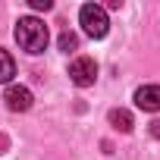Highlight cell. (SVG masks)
<instances>
[{"instance_id":"30bf717a","label":"cell","mask_w":160,"mask_h":160,"mask_svg":"<svg viewBox=\"0 0 160 160\" xmlns=\"http://www.w3.org/2000/svg\"><path fill=\"white\" fill-rule=\"evenodd\" d=\"M7 148H10V138H7V135H0V154H7Z\"/></svg>"},{"instance_id":"9c48e42d","label":"cell","mask_w":160,"mask_h":160,"mask_svg":"<svg viewBox=\"0 0 160 160\" xmlns=\"http://www.w3.org/2000/svg\"><path fill=\"white\" fill-rule=\"evenodd\" d=\"M50 7H53L50 0H32V10H44V13H47Z\"/></svg>"},{"instance_id":"8fae6325","label":"cell","mask_w":160,"mask_h":160,"mask_svg":"<svg viewBox=\"0 0 160 160\" xmlns=\"http://www.w3.org/2000/svg\"><path fill=\"white\" fill-rule=\"evenodd\" d=\"M151 132H154V135L160 138V122H151Z\"/></svg>"},{"instance_id":"7a4b0ae2","label":"cell","mask_w":160,"mask_h":160,"mask_svg":"<svg viewBox=\"0 0 160 160\" xmlns=\"http://www.w3.org/2000/svg\"><path fill=\"white\" fill-rule=\"evenodd\" d=\"M78 22H82L85 35L88 38H104L110 32V19H107V10L98 7V3H85L78 10Z\"/></svg>"},{"instance_id":"8992f818","label":"cell","mask_w":160,"mask_h":160,"mask_svg":"<svg viewBox=\"0 0 160 160\" xmlns=\"http://www.w3.org/2000/svg\"><path fill=\"white\" fill-rule=\"evenodd\" d=\"M110 126L119 129V132H132V113L129 110H110Z\"/></svg>"},{"instance_id":"ba28073f","label":"cell","mask_w":160,"mask_h":160,"mask_svg":"<svg viewBox=\"0 0 160 160\" xmlns=\"http://www.w3.org/2000/svg\"><path fill=\"white\" fill-rule=\"evenodd\" d=\"M75 47H78V38H75L72 32H63V35H60V50L69 53V50H75Z\"/></svg>"},{"instance_id":"3957f363","label":"cell","mask_w":160,"mask_h":160,"mask_svg":"<svg viewBox=\"0 0 160 160\" xmlns=\"http://www.w3.org/2000/svg\"><path fill=\"white\" fill-rule=\"evenodd\" d=\"M69 78H72V85H78V88L94 85V78H98V63H94L91 57H78V60H72Z\"/></svg>"},{"instance_id":"6da1fadb","label":"cell","mask_w":160,"mask_h":160,"mask_svg":"<svg viewBox=\"0 0 160 160\" xmlns=\"http://www.w3.org/2000/svg\"><path fill=\"white\" fill-rule=\"evenodd\" d=\"M16 41H19V47H22L25 53H44L50 35H47V25H44L41 19L22 16V19L16 22Z\"/></svg>"},{"instance_id":"5b68a950","label":"cell","mask_w":160,"mask_h":160,"mask_svg":"<svg viewBox=\"0 0 160 160\" xmlns=\"http://www.w3.org/2000/svg\"><path fill=\"white\" fill-rule=\"evenodd\" d=\"M3 101H7V107H10L13 113H25V110L32 107V91L22 88V85H10L7 94H3Z\"/></svg>"},{"instance_id":"52a82bcc","label":"cell","mask_w":160,"mask_h":160,"mask_svg":"<svg viewBox=\"0 0 160 160\" xmlns=\"http://www.w3.org/2000/svg\"><path fill=\"white\" fill-rule=\"evenodd\" d=\"M13 75H16V63H13V57L3 47H0V85H7Z\"/></svg>"},{"instance_id":"277c9868","label":"cell","mask_w":160,"mask_h":160,"mask_svg":"<svg viewBox=\"0 0 160 160\" xmlns=\"http://www.w3.org/2000/svg\"><path fill=\"white\" fill-rule=\"evenodd\" d=\"M135 107L144 113H160V85H141L135 91Z\"/></svg>"}]
</instances>
